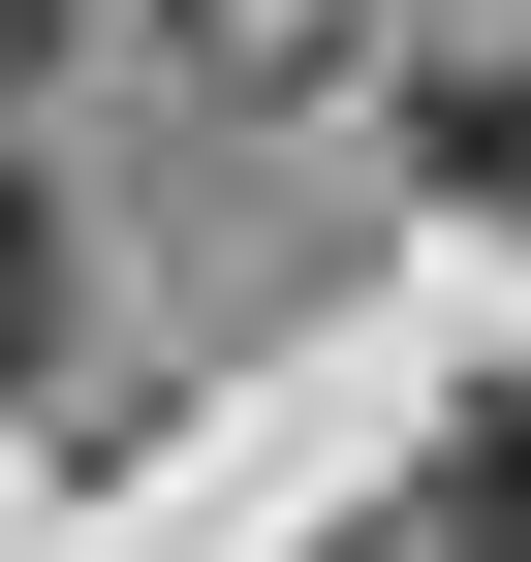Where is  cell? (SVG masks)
Here are the masks:
<instances>
[{
	"label": "cell",
	"mask_w": 531,
	"mask_h": 562,
	"mask_svg": "<svg viewBox=\"0 0 531 562\" xmlns=\"http://www.w3.org/2000/svg\"><path fill=\"white\" fill-rule=\"evenodd\" d=\"M32 32H63V0H0V63H32Z\"/></svg>",
	"instance_id": "277c9868"
},
{
	"label": "cell",
	"mask_w": 531,
	"mask_h": 562,
	"mask_svg": "<svg viewBox=\"0 0 531 562\" xmlns=\"http://www.w3.org/2000/svg\"><path fill=\"white\" fill-rule=\"evenodd\" d=\"M32 313H63V250H32V157H0V375H32Z\"/></svg>",
	"instance_id": "3957f363"
},
{
	"label": "cell",
	"mask_w": 531,
	"mask_h": 562,
	"mask_svg": "<svg viewBox=\"0 0 531 562\" xmlns=\"http://www.w3.org/2000/svg\"><path fill=\"white\" fill-rule=\"evenodd\" d=\"M438 562H531V375L470 406V438H438Z\"/></svg>",
	"instance_id": "7a4b0ae2"
},
{
	"label": "cell",
	"mask_w": 531,
	"mask_h": 562,
	"mask_svg": "<svg viewBox=\"0 0 531 562\" xmlns=\"http://www.w3.org/2000/svg\"><path fill=\"white\" fill-rule=\"evenodd\" d=\"M438 188H470V220H531V32H500V63H438Z\"/></svg>",
	"instance_id": "6da1fadb"
}]
</instances>
